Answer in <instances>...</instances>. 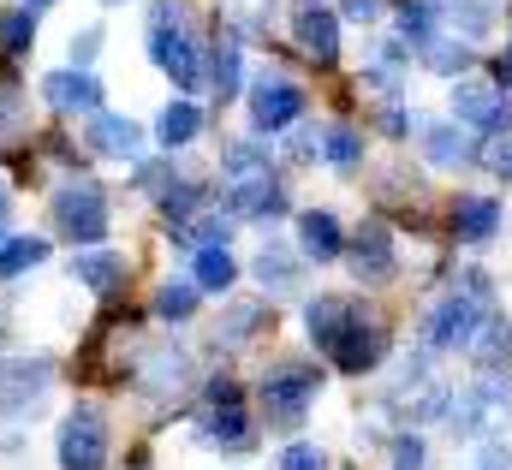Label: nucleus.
Listing matches in <instances>:
<instances>
[{"instance_id": "f257e3e1", "label": "nucleus", "mask_w": 512, "mask_h": 470, "mask_svg": "<svg viewBox=\"0 0 512 470\" xmlns=\"http://www.w3.org/2000/svg\"><path fill=\"white\" fill-rule=\"evenodd\" d=\"M489 316H495V286H489L483 268H465V280L435 304L423 340H429V352H459V346L477 340V328H483Z\"/></svg>"}, {"instance_id": "f03ea898", "label": "nucleus", "mask_w": 512, "mask_h": 470, "mask_svg": "<svg viewBox=\"0 0 512 470\" xmlns=\"http://www.w3.org/2000/svg\"><path fill=\"white\" fill-rule=\"evenodd\" d=\"M447 423H453V435H465V441H489V435H501V429L512 423V375L507 369L477 375V381L447 405Z\"/></svg>"}, {"instance_id": "7ed1b4c3", "label": "nucleus", "mask_w": 512, "mask_h": 470, "mask_svg": "<svg viewBox=\"0 0 512 470\" xmlns=\"http://www.w3.org/2000/svg\"><path fill=\"white\" fill-rule=\"evenodd\" d=\"M316 393H322V369L316 363H274L262 375V411H268L274 429H292L316 405Z\"/></svg>"}, {"instance_id": "20e7f679", "label": "nucleus", "mask_w": 512, "mask_h": 470, "mask_svg": "<svg viewBox=\"0 0 512 470\" xmlns=\"http://www.w3.org/2000/svg\"><path fill=\"white\" fill-rule=\"evenodd\" d=\"M48 209H54L60 238H72V244H102V238H108V191H102L96 179H72V185H60Z\"/></svg>"}, {"instance_id": "39448f33", "label": "nucleus", "mask_w": 512, "mask_h": 470, "mask_svg": "<svg viewBox=\"0 0 512 470\" xmlns=\"http://www.w3.org/2000/svg\"><path fill=\"white\" fill-rule=\"evenodd\" d=\"M54 459H60V470H108V417L96 405H72L60 417Z\"/></svg>"}, {"instance_id": "423d86ee", "label": "nucleus", "mask_w": 512, "mask_h": 470, "mask_svg": "<svg viewBox=\"0 0 512 470\" xmlns=\"http://www.w3.org/2000/svg\"><path fill=\"white\" fill-rule=\"evenodd\" d=\"M453 125H471L483 137H507L512 125V102L495 78H459L453 84Z\"/></svg>"}, {"instance_id": "0eeeda50", "label": "nucleus", "mask_w": 512, "mask_h": 470, "mask_svg": "<svg viewBox=\"0 0 512 470\" xmlns=\"http://www.w3.org/2000/svg\"><path fill=\"white\" fill-rule=\"evenodd\" d=\"M298 119H304V90L280 72H262L251 84V125L262 137H274V131H292Z\"/></svg>"}, {"instance_id": "6e6552de", "label": "nucleus", "mask_w": 512, "mask_h": 470, "mask_svg": "<svg viewBox=\"0 0 512 470\" xmlns=\"http://www.w3.org/2000/svg\"><path fill=\"white\" fill-rule=\"evenodd\" d=\"M48 381H54V363H0V417H12V423H24V417H36L42 411V399H48Z\"/></svg>"}, {"instance_id": "1a4fd4ad", "label": "nucleus", "mask_w": 512, "mask_h": 470, "mask_svg": "<svg viewBox=\"0 0 512 470\" xmlns=\"http://www.w3.org/2000/svg\"><path fill=\"white\" fill-rule=\"evenodd\" d=\"M364 316V304L358 298H340V292H316L310 304H304V334L322 346V352L334 357V346L352 334V322Z\"/></svg>"}, {"instance_id": "9d476101", "label": "nucleus", "mask_w": 512, "mask_h": 470, "mask_svg": "<svg viewBox=\"0 0 512 470\" xmlns=\"http://www.w3.org/2000/svg\"><path fill=\"white\" fill-rule=\"evenodd\" d=\"M42 102L54 108V114H102V78L96 72H78V66H66V72H48L42 78Z\"/></svg>"}, {"instance_id": "9b49d317", "label": "nucleus", "mask_w": 512, "mask_h": 470, "mask_svg": "<svg viewBox=\"0 0 512 470\" xmlns=\"http://www.w3.org/2000/svg\"><path fill=\"white\" fill-rule=\"evenodd\" d=\"M346 262H352V274L364 280V286H382L399 274V256H393V233H387L382 221H364L358 238H352V250H346Z\"/></svg>"}, {"instance_id": "f8f14e48", "label": "nucleus", "mask_w": 512, "mask_h": 470, "mask_svg": "<svg viewBox=\"0 0 512 470\" xmlns=\"http://www.w3.org/2000/svg\"><path fill=\"white\" fill-rule=\"evenodd\" d=\"M292 30H298V48H304L316 66H334V60H340V18H334L322 0H298Z\"/></svg>"}, {"instance_id": "ddd939ff", "label": "nucleus", "mask_w": 512, "mask_h": 470, "mask_svg": "<svg viewBox=\"0 0 512 470\" xmlns=\"http://www.w3.org/2000/svg\"><path fill=\"white\" fill-rule=\"evenodd\" d=\"M274 215H286V191L274 173L227 185V221H274Z\"/></svg>"}, {"instance_id": "4468645a", "label": "nucleus", "mask_w": 512, "mask_h": 470, "mask_svg": "<svg viewBox=\"0 0 512 470\" xmlns=\"http://www.w3.org/2000/svg\"><path fill=\"white\" fill-rule=\"evenodd\" d=\"M382 357H387V328L370 316V310H364V316L352 322V334L334 346V363H340L346 375H364V369H376Z\"/></svg>"}, {"instance_id": "2eb2a0df", "label": "nucleus", "mask_w": 512, "mask_h": 470, "mask_svg": "<svg viewBox=\"0 0 512 470\" xmlns=\"http://www.w3.org/2000/svg\"><path fill=\"white\" fill-rule=\"evenodd\" d=\"M72 280L90 286V292H102V298H114L131 280V262L120 250H78V256H72Z\"/></svg>"}, {"instance_id": "dca6fc26", "label": "nucleus", "mask_w": 512, "mask_h": 470, "mask_svg": "<svg viewBox=\"0 0 512 470\" xmlns=\"http://www.w3.org/2000/svg\"><path fill=\"white\" fill-rule=\"evenodd\" d=\"M90 149H96V155H114V161H137L143 131H137V119H126V114H90Z\"/></svg>"}, {"instance_id": "f3484780", "label": "nucleus", "mask_w": 512, "mask_h": 470, "mask_svg": "<svg viewBox=\"0 0 512 470\" xmlns=\"http://www.w3.org/2000/svg\"><path fill=\"white\" fill-rule=\"evenodd\" d=\"M197 435H203L209 447L245 453V447H251V417H245V405H209L203 423H197Z\"/></svg>"}, {"instance_id": "a211bd4d", "label": "nucleus", "mask_w": 512, "mask_h": 470, "mask_svg": "<svg viewBox=\"0 0 512 470\" xmlns=\"http://www.w3.org/2000/svg\"><path fill=\"white\" fill-rule=\"evenodd\" d=\"M340 250H346V238H340V221H334L328 209H304V215H298V256L334 262Z\"/></svg>"}, {"instance_id": "6ab92c4d", "label": "nucleus", "mask_w": 512, "mask_h": 470, "mask_svg": "<svg viewBox=\"0 0 512 470\" xmlns=\"http://www.w3.org/2000/svg\"><path fill=\"white\" fill-rule=\"evenodd\" d=\"M453 233L465 244H483V238L501 233V203L495 197H459L453 203Z\"/></svg>"}, {"instance_id": "aec40b11", "label": "nucleus", "mask_w": 512, "mask_h": 470, "mask_svg": "<svg viewBox=\"0 0 512 470\" xmlns=\"http://www.w3.org/2000/svg\"><path fill=\"white\" fill-rule=\"evenodd\" d=\"M251 274L262 280V292H298V256L286 244H262L251 262Z\"/></svg>"}, {"instance_id": "412c9836", "label": "nucleus", "mask_w": 512, "mask_h": 470, "mask_svg": "<svg viewBox=\"0 0 512 470\" xmlns=\"http://www.w3.org/2000/svg\"><path fill=\"white\" fill-rule=\"evenodd\" d=\"M471 357H477V369H483V375H489V369H507V363H512V322H507V316H489V322L477 328Z\"/></svg>"}, {"instance_id": "4be33fe9", "label": "nucleus", "mask_w": 512, "mask_h": 470, "mask_svg": "<svg viewBox=\"0 0 512 470\" xmlns=\"http://www.w3.org/2000/svg\"><path fill=\"white\" fill-rule=\"evenodd\" d=\"M239 78H245L239 42H215V54H209V66H203V84H209L221 102H233V96H239Z\"/></svg>"}, {"instance_id": "5701e85b", "label": "nucleus", "mask_w": 512, "mask_h": 470, "mask_svg": "<svg viewBox=\"0 0 512 470\" xmlns=\"http://www.w3.org/2000/svg\"><path fill=\"white\" fill-rule=\"evenodd\" d=\"M417 137H423V155H429L435 167H465V161H471V137H465L459 125H423Z\"/></svg>"}, {"instance_id": "b1692460", "label": "nucleus", "mask_w": 512, "mask_h": 470, "mask_svg": "<svg viewBox=\"0 0 512 470\" xmlns=\"http://www.w3.org/2000/svg\"><path fill=\"white\" fill-rule=\"evenodd\" d=\"M48 262V238H36V233H18V238H6L0 244V280H24L30 268H42Z\"/></svg>"}, {"instance_id": "393cba45", "label": "nucleus", "mask_w": 512, "mask_h": 470, "mask_svg": "<svg viewBox=\"0 0 512 470\" xmlns=\"http://www.w3.org/2000/svg\"><path fill=\"white\" fill-rule=\"evenodd\" d=\"M203 131V108L197 102H167L161 119H155V137H161V149H179V143H191Z\"/></svg>"}, {"instance_id": "a878e982", "label": "nucleus", "mask_w": 512, "mask_h": 470, "mask_svg": "<svg viewBox=\"0 0 512 470\" xmlns=\"http://www.w3.org/2000/svg\"><path fill=\"white\" fill-rule=\"evenodd\" d=\"M233 280H239V262H233V250H227V244L197 250V274H191V286H197V292H227Z\"/></svg>"}, {"instance_id": "bb28decb", "label": "nucleus", "mask_w": 512, "mask_h": 470, "mask_svg": "<svg viewBox=\"0 0 512 470\" xmlns=\"http://www.w3.org/2000/svg\"><path fill=\"white\" fill-rule=\"evenodd\" d=\"M417 54H423V66L441 72V78H465V66H471V48L453 42V36H435V42H423Z\"/></svg>"}, {"instance_id": "cd10ccee", "label": "nucleus", "mask_w": 512, "mask_h": 470, "mask_svg": "<svg viewBox=\"0 0 512 470\" xmlns=\"http://www.w3.org/2000/svg\"><path fill=\"white\" fill-rule=\"evenodd\" d=\"M322 161L340 167V173H352V167L364 161V137H358L352 125H328V131H322Z\"/></svg>"}, {"instance_id": "c85d7f7f", "label": "nucleus", "mask_w": 512, "mask_h": 470, "mask_svg": "<svg viewBox=\"0 0 512 470\" xmlns=\"http://www.w3.org/2000/svg\"><path fill=\"white\" fill-rule=\"evenodd\" d=\"M197 209H203V185H191V179H173V185L161 191L167 233H173V227H185V221H197Z\"/></svg>"}, {"instance_id": "c756f323", "label": "nucleus", "mask_w": 512, "mask_h": 470, "mask_svg": "<svg viewBox=\"0 0 512 470\" xmlns=\"http://www.w3.org/2000/svg\"><path fill=\"white\" fill-rule=\"evenodd\" d=\"M185 352H149V375H143V393H173V387H185Z\"/></svg>"}, {"instance_id": "7c9ffc66", "label": "nucleus", "mask_w": 512, "mask_h": 470, "mask_svg": "<svg viewBox=\"0 0 512 470\" xmlns=\"http://www.w3.org/2000/svg\"><path fill=\"white\" fill-rule=\"evenodd\" d=\"M155 316H161V322H191V316H197V286H191V280H167V286L155 292Z\"/></svg>"}, {"instance_id": "2f4dec72", "label": "nucleus", "mask_w": 512, "mask_h": 470, "mask_svg": "<svg viewBox=\"0 0 512 470\" xmlns=\"http://www.w3.org/2000/svg\"><path fill=\"white\" fill-rule=\"evenodd\" d=\"M221 167H227L233 185H239V179H262V173H268V149H262V143H227Z\"/></svg>"}, {"instance_id": "473e14b6", "label": "nucleus", "mask_w": 512, "mask_h": 470, "mask_svg": "<svg viewBox=\"0 0 512 470\" xmlns=\"http://www.w3.org/2000/svg\"><path fill=\"white\" fill-rule=\"evenodd\" d=\"M30 42H36V12H24V6L0 12V48H6V54H24Z\"/></svg>"}, {"instance_id": "72a5a7b5", "label": "nucleus", "mask_w": 512, "mask_h": 470, "mask_svg": "<svg viewBox=\"0 0 512 470\" xmlns=\"http://www.w3.org/2000/svg\"><path fill=\"white\" fill-rule=\"evenodd\" d=\"M262 322H268V304H233V310H227V328H221V340L233 346V340H245V334H256Z\"/></svg>"}, {"instance_id": "f704fd0d", "label": "nucleus", "mask_w": 512, "mask_h": 470, "mask_svg": "<svg viewBox=\"0 0 512 470\" xmlns=\"http://www.w3.org/2000/svg\"><path fill=\"white\" fill-rule=\"evenodd\" d=\"M280 470H328V453H322L316 441H292V447L280 453Z\"/></svg>"}, {"instance_id": "c9c22d12", "label": "nucleus", "mask_w": 512, "mask_h": 470, "mask_svg": "<svg viewBox=\"0 0 512 470\" xmlns=\"http://www.w3.org/2000/svg\"><path fill=\"white\" fill-rule=\"evenodd\" d=\"M102 54V24H84L78 36H72V66L78 72H90V60Z\"/></svg>"}, {"instance_id": "e433bc0d", "label": "nucleus", "mask_w": 512, "mask_h": 470, "mask_svg": "<svg viewBox=\"0 0 512 470\" xmlns=\"http://www.w3.org/2000/svg\"><path fill=\"white\" fill-rule=\"evenodd\" d=\"M286 155H292V161H316V155H322V131H316V125H292Z\"/></svg>"}, {"instance_id": "4c0bfd02", "label": "nucleus", "mask_w": 512, "mask_h": 470, "mask_svg": "<svg viewBox=\"0 0 512 470\" xmlns=\"http://www.w3.org/2000/svg\"><path fill=\"white\" fill-rule=\"evenodd\" d=\"M423 459H429L423 435H399V441H393V470H423Z\"/></svg>"}, {"instance_id": "58836bf2", "label": "nucleus", "mask_w": 512, "mask_h": 470, "mask_svg": "<svg viewBox=\"0 0 512 470\" xmlns=\"http://www.w3.org/2000/svg\"><path fill=\"white\" fill-rule=\"evenodd\" d=\"M477 470H512V453H507V441H483V459H477Z\"/></svg>"}, {"instance_id": "ea45409f", "label": "nucleus", "mask_w": 512, "mask_h": 470, "mask_svg": "<svg viewBox=\"0 0 512 470\" xmlns=\"http://www.w3.org/2000/svg\"><path fill=\"white\" fill-rule=\"evenodd\" d=\"M489 167H495L501 179H512V137H495V143H489Z\"/></svg>"}, {"instance_id": "a19ab883", "label": "nucleus", "mask_w": 512, "mask_h": 470, "mask_svg": "<svg viewBox=\"0 0 512 470\" xmlns=\"http://www.w3.org/2000/svg\"><path fill=\"white\" fill-rule=\"evenodd\" d=\"M387 0H346V18H358V24H370V18H382Z\"/></svg>"}, {"instance_id": "79ce46f5", "label": "nucleus", "mask_w": 512, "mask_h": 470, "mask_svg": "<svg viewBox=\"0 0 512 470\" xmlns=\"http://www.w3.org/2000/svg\"><path fill=\"white\" fill-rule=\"evenodd\" d=\"M495 84H501V90H512V48L495 60Z\"/></svg>"}, {"instance_id": "37998d69", "label": "nucleus", "mask_w": 512, "mask_h": 470, "mask_svg": "<svg viewBox=\"0 0 512 470\" xmlns=\"http://www.w3.org/2000/svg\"><path fill=\"white\" fill-rule=\"evenodd\" d=\"M6 215H12V197H6V185H0V244H6Z\"/></svg>"}, {"instance_id": "c03bdc74", "label": "nucleus", "mask_w": 512, "mask_h": 470, "mask_svg": "<svg viewBox=\"0 0 512 470\" xmlns=\"http://www.w3.org/2000/svg\"><path fill=\"white\" fill-rule=\"evenodd\" d=\"M42 6H54V0H24V12H42Z\"/></svg>"}, {"instance_id": "a18cd8bd", "label": "nucleus", "mask_w": 512, "mask_h": 470, "mask_svg": "<svg viewBox=\"0 0 512 470\" xmlns=\"http://www.w3.org/2000/svg\"><path fill=\"white\" fill-rule=\"evenodd\" d=\"M102 6H126V0H102Z\"/></svg>"}]
</instances>
